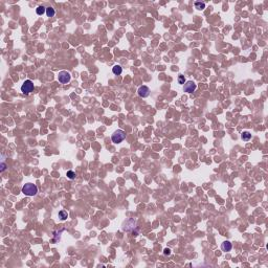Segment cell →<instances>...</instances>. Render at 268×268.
Listing matches in <instances>:
<instances>
[{
  "label": "cell",
  "mask_w": 268,
  "mask_h": 268,
  "mask_svg": "<svg viewBox=\"0 0 268 268\" xmlns=\"http://www.w3.org/2000/svg\"><path fill=\"white\" fill-rule=\"evenodd\" d=\"M22 193L26 196H35L38 193V188L33 183H26L22 187Z\"/></svg>",
  "instance_id": "cell-1"
},
{
  "label": "cell",
  "mask_w": 268,
  "mask_h": 268,
  "mask_svg": "<svg viewBox=\"0 0 268 268\" xmlns=\"http://www.w3.org/2000/svg\"><path fill=\"white\" fill-rule=\"evenodd\" d=\"M125 138H126V133L123 130H116L111 136V139H112V141H113L114 144L122 143Z\"/></svg>",
  "instance_id": "cell-2"
},
{
  "label": "cell",
  "mask_w": 268,
  "mask_h": 268,
  "mask_svg": "<svg viewBox=\"0 0 268 268\" xmlns=\"http://www.w3.org/2000/svg\"><path fill=\"white\" fill-rule=\"evenodd\" d=\"M34 90V83L30 80L24 81V83L21 86V91L23 94H29Z\"/></svg>",
  "instance_id": "cell-3"
},
{
  "label": "cell",
  "mask_w": 268,
  "mask_h": 268,
  "mask_svg": "<svg viewBox=\"0 0 268 268\" xmlns=\"http://www.w3.org/2000/svg\"><path fill=\"white\" fill-rule=\"evenodd\" d=\"M71 79V75L69 72L67 71H60L59 72V75H58V80L60 83L62 84H67L69 81Z\"/></svg>",
  "instance_id": "cell-4"
},
{
  "label": "cell",
  "mask_w": 268,
  "mask_h": 268,
  "mask_svg": "<svg viewBox=\"0 0 268 268\" xmlns=\"http://www.w3.org/2000/svg\"><path fill=\"white\" fill-rule=\"evenodd\" d=\"M196 88H197V85H196L195 82H193V81H187V82L184 83V87H183V89H184L185 92L193 93V92L196 90Z\"/></svg>",
  "instance_id": "cell-5"
},
{
  "label": "cell",
  "mask_w": 268,
  "mask_h": 268,
  "mask_svg": "<svg viewBox=\"0 0 268 268\" xmlns=\"http://www.w3.org/2000/svg\"><path fill=\"white\" fill-rule=\"evenodd\" d=\"M137 92H138V96L140 98H147V97H149V94H150V88L148 86H140V87L138 88Z\"/></svg>",
  "instance_id": "cell-6"
},
{
  "label": "cell",
  "mask_w": 268,
  "mask_h": 268,
  "mask_svg": "<svg viewBox=\"0 0 268 268\" xmlns=\"http://www.w3.org/2000/svg\"><path fill=\"white\" fill-rule=\"evenodd\" d=\"M231 248H232V245H231V243L229 241H224L223 243L221 244V249L223 250V251H225V253L230 251Z\"/></svg>",
  "instance_id": "cell-7"
},
{
  "label": "cell",
  "mask_w": 268,
  "mask_h": 268,
  "mask_svg": "<svg viewBox=\"0 0 268 268\" xmlns=\"http://www.w3.org/2000/svg\"><path fill=\"white\" fill-rule=\"evenodd\" d=\"M112 71H113L114 74H117L118 75V74H120V73L123 72V68L120 67L119 65H114L113 68H112Z\"/></svg>",
  "instance_id": "cell-8"
},
{
  "label": "cell",
  "mask_w": 268,
  "mask_h": 268,
  "mask_svg": "<svg viewBox=\"0 0 268 268\" xmlns=\"http://www.w3.org/2000/svg\"><path fill=\"white\" fill-rule=\"evenodd\" d=\"M59 218L61 219V220H66L67 218H68V213L66 212V211H64V210H62V211H60L59 212Z\"/></svg>",
  "instance_id": "cell-9"
},
{
  "label": "cell",
  "mask_w": 268,
  "mask_h": 268,
  "mask_svg": "<svg viewBox=\"0 0 268 268\" xmlns=\"http://www.w3.org/2000/svg\"><path fill=\"white\" fill-rule=\"evenodd\" d=\"M242 139H243L244 141H248L250 138H251V134H250L249 132H247V131H244L243 133H242Z\"/></svg>",
  "instance_id": "cell-10"
},
{
  "label": "cell",
  "mask_w": 268,
  "mask_h": 268,
  "mask_svg": "<svg viewBox=\"0 0 268 268\" xmlns=\"http://www.w3.org/2000/svg\"><path fill=\"white\" fill-rule=\"evenodd\" d=\"M55 14H56L55 8H53L51 6H49V7L46 8V16H47V17H54Z\"/></svg>",
  "instance_id": "cell-11"
},
{
  "label": "cell",
  "mask_w": 268,
  "mask_h": 268,
  "mask_svg": "<svg viewBox=\"0 0 268 268\" xmlns=\"http://www.w3.org/2000/svg\"><path fill=\"white\" fill-rule=\"evenodd\" d=\"M36 13L39 15V16H41V15H43L44 13H46V8L43 6V5H40V6H38L37 8H36Z\"/></svg>",
  "instance_id": "cell-12"
},
{
  "label": "cell",
  "mask_w": 268,
  "mask_h": 268,
  "mask_svg": "<svg viewBox=\"0 0 268 268\" xmlns=\"http://www.w3.org/2000/svg\"><path fill=\"white\" fill-rule=\"evenodd\" d=\"M195 7L197 10H203L205 8V3L204 2H200V1H196L195 2Z\"/></svg>",
  "instance_id": "cell-13"
},
{
  "label": "cell",
  "mask_w": 268,
  "mask_h": 268,
  "mask_svg": "<svg viewBox=\"0 0 268 268\" xmlns=\"http://www.w3.org/2000/svg\"><path fill=\"white\" fill-rule=\"evenodd\" d=\"M66 176H67L69 179H71V180H72V179L75 178V173H74L73 171H68V172H67V174H66Z\"/></svg>",
  "instance_id": "cell-14"
},
{
  "label": "cell",
  "mask_w": 268,
  "mask_h": 268,
  "mask_svg": "<svg viewBox=\"0 0 268 268\" xmlns=\"http://www.w3.org/2000/svg\"><path fill=\"white\" fill-rule=\"evenodd\" d=\"M178 83H179V84H181V85H184V83H185V80H184V75L180 74V75L178 76Z\"/></svg>",
  "instance_id": "cell-15"
},
{
  "label": "cell",
  "mask_w": 268,
  "mask_h": 268,
  "mask_svg": "<svg viewBox=\"0 0 268 268\" xmlns=\"http://www.w3.org/2000/svg\"><path fill=\"white\" fill-rule=\"evenodd\" d=\"M163 254H165L166 256H170L171 255V250L169 248H166L165 250H163Z\"/></svg>",
  "instance_id": "cell-16"
},
{
  "label": "cell",
  "mask_w": 268,
  "mask_h": 268,
  "mask_svg": "<svg viewBox=\"0 0 268 268\" xmlns=\"http://www.w3.org/2000/svg\"><path fill=\"white\" fill-rule=\"evenodd\" d=\"M5 169H6V165H5L4 162H2V163H1V172H3Z\"/></svg>",
  "instance_id": "cell-17"
}]
</instances>
